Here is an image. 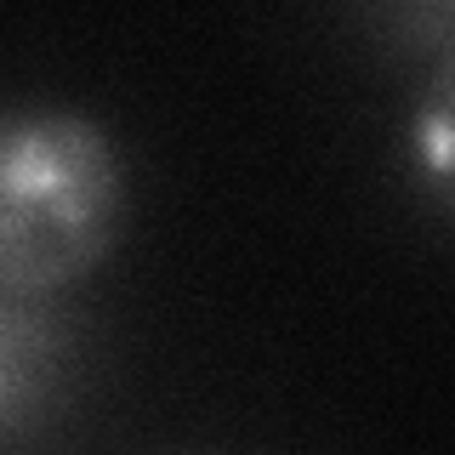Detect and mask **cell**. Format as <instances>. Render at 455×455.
Returning <instances> with one entry per match:
<instances>
[{
  "label": "cell",
  "instance_id": "1",
  "mask_svg": "<svg viewBox=\"0 0 455 455\" xmlns=\"http://www.w3.org/2000/svg\"><path fill=\"white\" fill-rule=\"evenodd\" d=\"M125 222V165L80 108H0V291L52 302L103 267Z\"/></svg>",
  "mask_w": 455,
  "mask_h": 455
},
{
  "label": "cell",
  "instance_id": "2",
  "mask_svg": "<svg viewBox=\"0 0 455 455\" xmlns=\"http://www.w3.org/2000/svg\"><path fill=\"white\" fill-rule=\"evenodd\" d=\"M75 331L52 302L0 291V450L23 444L68 404L75 387Z\"/></svg>",
  "mask_w": 455,
  "mask_h": 455
}]
</instances>
